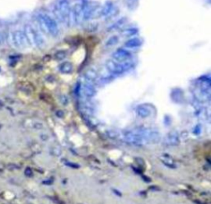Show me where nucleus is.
<instances>
[{"label": "nucleus", "mask_w": 211, "mask_h": 204, "mask_svg": "<svg viewBox=\"0 0 211 204\" xmlns=\"http://www.w3.org/2000/svg\"><path fill=\"white\" fill-rule=\"evenodd\" d=\"M37 20L41 29L45 34L47 33L54 37H56L59 35V26L54 18L50 17L49 15L40 14L37 18Z\"/></svg>", "instance_id": "obj_1"}, {"label": "nucleus", "mask_w": 211, "mask_h": 204, "mask_svg": "<svg viewBox=\"0 0 211 204\" xmlns=\"http://www.w3.org/2000/svg\"><path fill=\"white\" fill-rule=\"evenodd\" d=\"M56 12L60 20L68 26L73 24L72 8L69 0H58L56 3Z\"/></svg>", "instance_id": "obj_2"}, {"label": "nucleus", "mask_w": 211, "mask_h": 204, "mask_svg": "<svg viewBox=\"0 0 211 204\" xmlns=\"http://www.w3.org/2000/svg\"><path fill=\"white\" fill-rule=\"evenodd\" d=\"M106 67L112 75L122 74L126 71L129 70L134 66V62L127 60L126 62H116L112 59H109L106 62Z\"/></svg>", "instance_id": "obj_3"}, {"label": "nucleus", "mask_w": 211, "mask_h": 204, "mask_svg": "<svg viewBox=\"0 0 211 204\" xmlns=\"http://www.w3.org/2000/svg\"><path fill=\"white\" fill-rule=\"evenodd\" d=\"M24 34L26 36L27 43H29L30 44L40 47V48L44 45V39L42 38V36L40 35V33L36 31L32 26L26 25Z\"/></svg>", "instance_id": "obj_4"}, {"label": "nucleus", "mask_w": 211, "mask_h": 204, "mask_svg": "<svg viewBox=\"0 0 211 204\" xmlns=\"http://www.w3.org/2000/svg\"><path fill=\"white\" fill-rule=\"evenodd\" d=\"M85 0H81L80 2L77 3L73 8H72V16H73V23L76 25L82 24L84 21V8L86 6Z\"/></svg>", "instance_id": "obj_5"}, {"label": "nucleus", "mask_w": 211, "mask_h": 204, "mask_svg": "<svg viewBox=\"0 0 211 204\" xmlns=\"http://www.w3.org/2000/svg\"><path fill=\"white\" fill-rule=\"evenodd\" d=\"M10 41L14 47L18 48V49H23L26 45V36L23 31H22L20 30H16L10 33L9 35Z\"/></svg>", "instance_id": "obj_6"}, {"label": "nucleus", "mask_w": 211, "mask_h": 204, "mask_svg": "<svg viewBox=\"0 0 211 204\" xmlns=\"http://www.w3.org/2000/svg\"><path fill=\"white\" fill-rule=\"evenodd\" d=\"M113 60L116 62H126L131 57V54L126 49H118L112 54Z\"/></svg>", "instance_id": "obj_7"}, {"label": "nucleus", "mask_w": 211, "mask_h": 204, "mask_svg": "<svg viewBox=\"0 0 211 204\" xmlns=\"http://www.w3.org/2000/svg\"><path fill=\"white\" fill-rule=\"evenodd\" d=\"M82 92H83L86 97L90 98V97H93L96 95L97 90H96V88L94 87L93 83L86 81L83 86H82Z\"/></svg>", "instance_id": "obj_8"}, {"label": "nucleus", "mask_w": 211, "mask_h": 204, "mask_svg": "<svg viewBox=\"0 0 211 204\" xmlns=\"http://www.w3.org/2000/svg\"><path fill=\"white\" fill-rule=\"evenodd\" d=\"M127 20L128 19L126 17H123V18L118 19L116 21H115L114 23L112 24L111 26H109L108 28H107V31H115L121 29L125 26V24L126 23Z\"/></svg>", "instance_id": "obj_9"}, {"label": "nucleus", "mask_w": 211, "mask_h": 204, "mask_svg": "<svg viewBox=\"0 0 211 204\" xmlns=\"http://www.w3.org/2000/svg\"><path fill=\"white\" fill-rule=\"evenodd\" d=\"M142 44H143V41H141L140 39L137 38V37H134V38L129 39L127 41H126L125 46L126 48H129V49H135V48H138V47L141 46Z\"/></svg>", "instance_id": "obj_10"}, {"label": "nucleus", "mask_w": 211, "mask_h": 204, "mask_svg": "<svg viewBox=\"0 0 211 204\" xmlns=\"http://www.w3.org/2000/svg\"><path fill=\"white\" fill-rule=\"evenodd\" d=\"M114 3L112 1H107L105 5L101 8V17L106 18L111 12L112 9L114 8Z\"/></svg>", "instance_id": "obj_11"}, {"label": "nucleus", "mask_w": 211, "mask_h": 204, "mask_svg": "<svg viewBox=\"0 0 211 204\" xmlns=\"http://www.w3.org/2000/svg\"><path fill=\"white\" fill-rule=\"evenodd\" d=\"M59 70L62 73L69 74L73 72V66L70 62H64L59 65Z\"/></svg>", "instance_id": "obj_12"}, {"label": "nucleus", "mask_w": 211, "mask_h": 204, "mask_svg": "<svg viewBox=\"0 0 211 204\" xmlns=\"http://www.w3.org/2000/svg\"><path fill=\"white\" fill-rule=\"evenodd\" d=\"M97 77H98L97 72L93 68H89L85 73V78L87 82L93 83L97 79Z\"/></svg>", "instance_id": "obj_13"}, {"label": "nucleus", "mask_w": 211, "mask_h": 204, "mask_svg": "<svg viewBox=\"0 0 211 204\" xmlns=\"http://www.w3.org/2000/svg\"><path fill=\"white\" fill-rule=\"evenodd\" d=\"M138 32V28H136V27H129V28H126V29L123 30L121 31V35L124 36V37H132V36H135V35H137Z\"/></svg>", "instance_id": "obj_14"}, {"label": "nucleus", "mask_w": 211, "mask_h": 204, "mask_svg": "<svg viewBox=\"0 0 211 204\" xmlns=\"http://www.w3.org/2000/svg\"><path fill=\"white\" fill-rule=\"evenodd\" d=\"M136 112L138 114L139 116L140 117H147L149 116L151 113V110H149V108H148L145 105H139L136 109Z\"/></svg>", "instance_id": "obj_15"}, {"label": "nucleus", "mask_w": 211, "mask_h": 204, "mask_svg": "<svg viewBox=\"0 0 211 204\" xmlns=\"http://www.w3.org/2000/svg\"><path fill=\"white\" fill-rule=\"evenodd\" d=\"M119 41H120V37L118 35H112L107 41H106L105 45L106 47L114 46V45L117 44Z\"/></svg>", "instance_id": "obj_16"}, {"label": "nucleus", "mask_w": 211, "mask_h": 204, "mask_svg": "<svg viewBox=\"0 0 211 204\" xmlns=\"http://www.w3.org/2000/svg\"><path fill=\"white\" fill-rule=\"evenodd\" d=\"M98 27H99V25L97 22H90V23H87L84 29L88 32H94L97 31Z\"/></svg>", "instance_id": "obj_17"}, {"label": "nucleus", "mask_w": 211, "mask_h": 204, "mask_svg": "<svg viewBox=\"0 0 211 204\" xmlns=\"http://www.w3.org/2000/svg\"><path fill=\"white\" fill-rule=\"evenodd\" d=\"M118 12H119V9H118L116 7H114V8L112 9V11H111V12L106 17L105 19L106 20H109V19H111V18H114V17H116V16L118 14Z\"/></svg>", "instance_id": "obj_18"}]
</instances>
